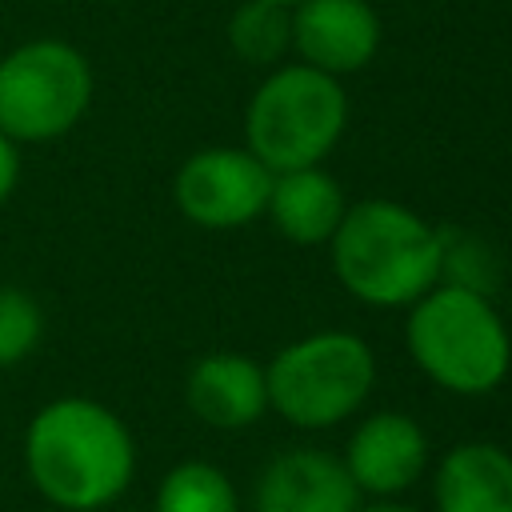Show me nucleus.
I'll return each instance as SVG.
<instances>
[{"instance_id":"nucleus-11","label":"nucleus","mask_w":512,"mask_h":512,"mask_svg":"<svg viewBox=\"0 0 512 512\" xmlns=\"http://www.w3.org/2000/svg\"><path fill=\"white\" fill-rule=\"evenodd\" d=\"M184 400H188L192 416L212 428H224V432L248 428L268 408L264 368L240 352H212L192 364Z\"/></svg>"},{"instance_id":"nucleus-7","label":"nucleus","mask_w":512,"mask_h":512,"mask_svg":"<svg viewBox=\"0 0 512 512\" xmlns=\"http://www.w3.org/2000/svg\"><path fill=\"white\" fill-rule=\"evenodd\" d=\"M272 176L248 148H204L180 164L172 196L196 228H244L268 208Z\"/></svg>"},{"instance_id":"nucleus-17","label":"nucleus","mask_w":512,"mask_h":512,"mask_svg":"<svg viewBox=\"0 0 512 512\" xmlns=\"http://www.w3.org/2000/svg\"><path fill=\"white\" fill-rule=\"evenodd\" d=\"M16 184H20V152L0 132V204H8V196L16 192Z\"/></svg>"},{"instance_id":"nucleus-18","label":"nucleus","mask_w":512,"mask_h":512,"mask_svg":"<svg viewBox=\"0 0 512 512\" xmlns=\"http://www.w3.org/2000/svg\"><path fill=\"white\" fill-rule=\"evenodd\" d=\"M356 512H416V508H404V504H372V508H356Z\"/></svg>"},{"instance_id":"nucleus-12","label":"nucleus","mask_w":512,"mask_h":512,"mask_svg":"<svg viewBox=\"0 0 512 512\" xmlns=\"http://www.w3.org/2000/svg\"><path fill=\"white\" fill-rule=\"evenodd\" d=\"M264 212L272 216V224L284 240L328 244L336 224L348 212V200H344V188L336 184V176H328L320 164H312V168L276 172Z\"/></svg>"},{"instance_id":"nucleus-19","label":"nucleus","mask_w":512,"mask_h":512,"mask_svg":"<svg viewBox=\"0 0 512 512\" xmlns=\"http://www.w3.org/2000/svg\"><path fill=\"white\" fill-rule=\"evenodd\" d=\"M276 4H288V8H292V4H300V0H276Z\"/></svg>"},{"instance_id":"nucleus-4","label":"nucleus","mask_w":512,"mask_h":512,"mask_svg":"<svg viewBox=\"0 0 512 512\" xmlns=\"http://www.w3.org/2000/svg\"><path fill=\"white\" fill-rule=\"evenodd\" d=\"M348 124V96L336 76L284 64L276 68L244 108L248 152L268 172H292L320 164Z\"/></svg>"},{"instance_id":"nucleus-16","label":"nucleus","mask_w":512,"mask_h":512,"mask_svg":"<svg viewBox=\"0 0 512 512\" xmlns=\"http://www.w3.org/2000/svg\"><path fill=\"white\" fill-rule=\"evenodd\" d=\"M44 336V312L40 304L24 292L4 284L0 288V368H12L36 352Z\"/></svg>"},{"instance_id":"nucleus-6","label":"nucleus","mask_w":512,"mask_h":512,"mask_svg":"<svg viewBox=\"0 0 512 512\" xmlns=\"http://www.w3.org/2000/svg\"><path fill=\"white\" fill-rule=\"evenodd\" d=\"M92 104V68L68 40H28L0 56V132L12 144L68 136Z\"/></svg>"},{"instance_id":"nucleus-5","label":"nucleus","mask_w":512,"mask_h":512,"mask_svg":"<svg viewBox=\"0 0 512 512\" xmlns=\"http://www.w3.org/2000/svg\"><path fill=\"white\" fill-rule=\"evenodd\" d=\"M376 380L372 348L352 332H312L264 368L268 408L296 428H332L352 416Z\"/></svg>"},{"instance_id":"nucleus-3","label":"nucleus","mask_w":512,"mask_h":512,"mask_svg":"<svg viewBox=\"0 0 512 512\" xmlns=\"http://www.w3.org/2000/svg\"><path fill=\"white\" fill-rule=\"evenodd\" d=\"M408 308L404 340L428 380L460 396H484L508 376L512 340L484 292L436 284Z\"/></svg>"},{"instance_id":"nucleus-14","label":"nucleus","mask_w":512,"mask_h":512,"mask_svg":"<svg viewBox=\"0 0 512 512\" xmlns=\"http://www.w3.org/2000/svg\"><path fill=\"white\" fill-rule=\"evenodd\" d=\"M228 44L244 64H280L292 48V8L276 0H244L228 20Z\"/></svg>"},{"instance_id":"nucleus-15","label":"nucleus","mask_w":512,"mask_h":512,"mask_svg":"<svg viewBox=\"0 0 512 512\" xmlns=\"http://www.w3.org/2000/svg\"><path fill=\"white\" fill-rule=\"evenodd\" d=\"M152 512H236V488L216 464L184 460L160 480Z\"/></svg>"},{"instance_id":"nucleus-2","label":"nucleus","mask_w":512,"mask_h":512,"mask_svg":"<svg viewBox=\"0 0 512 512\" xmlns=\"http://www.w3.org/2000/svg\"><path fill=\"white\" fill-rule=\"evenodd\" d=\"M332 272L356 300L372 308L416 304L440 284L444 236L396 200H360L332 232Z\"/></svg>"},{"instance_id":"nucleus-13","label":"nucleus","mask_w":512,"mask_h":512,"mask_svg":"<svg viewBox=\"0 0 512 512\" xmlns=\"http://www.w3.org/2000/svg\"><path fill=\"white\" fill-rule=\"evenodd\" d=\"M440 512H512V456L500 444H456L436 468Z\"/></svg>"},{"instance_id":"nucleus-9","label":"nucleus","mask_w":512,"mask_h":512,"mask_svg":"<svg viewBox=\"0 0 512 512\" xmlns=\"http://www.w3.org/2000/svg\"><path fill=\"white\" fill-rule=\"evenodd\" d=\"M428 464V436L404 412H376L368 416L344 452V468L360 492L392 496L416 484Z\"/></svg>"},{"instance_id":"nucleus-10","label":"nucleus","mask_w":512,"mask_h":512,"mask_svg":"<svg viewBox=\"0 0 512 512\" xmlns=\"http://www.w3.org/2000/svg\"><path fill=\"white\" fill-rule=\"evenodd\" d=\"M360 488L352 484L344 460L316 448L280 452L260 484H256V512H356Z\"/></svg>"},{"instance_id":"nucleus-8","label":"nucleus","mask_w":512,"mask_h":512,"mask_svg":"<svg viewBox=\"0 0 512 512\" xmlns=\"http://www.w3.org/2000/svg\"><path fill=\"white\" fill-rule=\"evenodd\" d=\"M292 48L328 76L360 72L380 48V16L368 0H300L292 4Z\"/></svg>"},{"instance_id":"nucleus-1","label":"nucleus","mask_w":512,"mask_h":512,"mask_svg":"<svg viewBox=\"0 0 512 512\" xmlns=\"http://www.w3.org/2000/svg\"><path fill=\"white\" fill-rule=\"evenodd\" d=\"M24 468L32 488L64 512L116 504L136 472L128 424L92 396H60L36 408L24 428Z\"/></svg>"}]
</instances>
